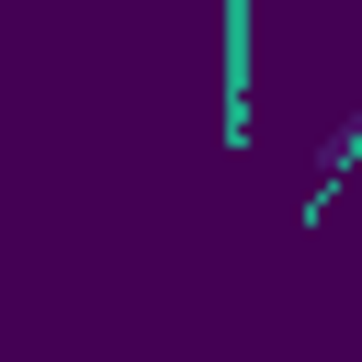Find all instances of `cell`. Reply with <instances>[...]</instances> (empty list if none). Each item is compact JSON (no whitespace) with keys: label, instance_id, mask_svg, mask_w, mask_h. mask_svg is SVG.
I'll list each match as a JSON object with an SVG mask.
<instances>
[{"label":"cell","instance_id":"6da1fadb","mask_svg":"<svg viewBox=\"0 0 362 362\" xmlns=\"http://www.w3.org/2000/svg\"><path fill=\"white\" fill-rule=\"evenodd\" d=\"M226 147H249V0H226Z\"/></svg>","mask_w":362,"mask_h":362}]
</instances>
